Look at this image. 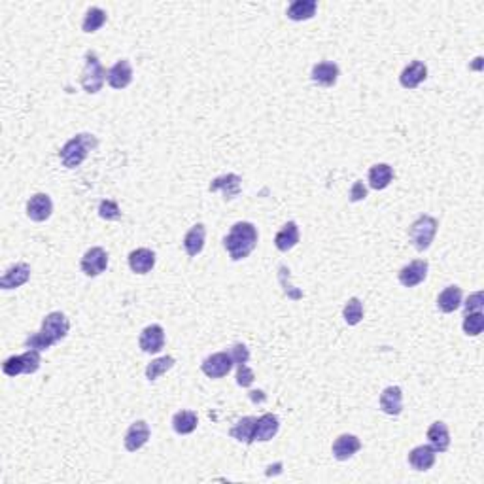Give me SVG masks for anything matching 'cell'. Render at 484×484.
I'll return each mask as SVG.
<instances>
[{
    "instance_id": "1",
    "label": "cell",
    "mask_w": 484,
    "mask_h": 484,
    "mask_svg": "<svg viewBox=\"0 0 484 484\" xmlns=\"http://www.w3.org/2000/svg\"><path fill=\"white\" fill-rule=\"evenodd\" d=\"M257 229L254 223L250 222H237L231 227L229 235L223 238V248L227 250V254L233 262L246 260L257 246Z\"/></svg>"
},
{
    "instance_id": "2",
    "label": "cell",
    "mask_w": 484,
    "mask_h": 484,
    "mask_svg": "<svg viewBox=\"0 0 484 484\" xmlns=\"http://www.w3.org/2000/svg\"><path fill=\"white\" fill-rule=\"evenodd\" d=\"M99 146V140L91 132H80L61 148L59 152V159L67 167V169H76L82 163L87 159L89 152H93L95 148Z\"/></svg>"
},
{
    "instance_id": "3",
    "label": "cell",
    "mask_w": 484,
    "mask_h": 484,
    "mask_svg": "<svg viewBox=\"0 0 484 484\" xmlns=\"http://www.w3.org/2000/svg\"><path fill=\"white\" fill-rule=\"evenodd\" d=\"M106 78L108 72L102 67V62L97 57V54L95 51H87L85 54V65L84 70H82V78H80V84L84 87V91L89 93V95L99 93L104 82H106Z\"/></svg>"
},
{
    "instance_id": "4",
    "label": "cell",
    "mask_w": 484,
    "mask_h": 484,
    "mask_svg": "<svg viewBox=\"0 0 484 484\" xmlns=\"http://www.w3.org/2000/svg\"><path fill=\"white\" fill-rule=\"evenodd\" d=\"M437 227L439 222L430 214H422L418 220H416L411 229H408V238L413 242V246L418 250V252H424L431 246L433 238L437 235Z\"/></svg>"
},
{
    "instance_id": "5",
    "label": "cell",
    "mask_w": 484,
    "mask_h": 484,
    "mask_svg": "<svg viewBox=\"0 0 484 484\" xmlns=\"http://www.w3.org/2000/svg\"><path fill=\"white\" fill-rule=\"evenodd\" d=\"M40 363H42V358H40L38 350H32V348H27V352L19 354V356H12L8 360L2 363V371L4 375L8 377H17V375H32L40 369Z\"/></svg>"
},
{
    "instance_id": "6",
    "label": "cell",
    "mask_w": 484,
    "mask_h": 484,
    "mask_svg": "<svg viewBox=\"0 0 484 484\" xmlns=\"http://www.w3.org/2000/svg\"><path fill=\"white\" fill-rule=\"evenodd\" d=\"M233 365H235V361L231 358V352H216L203 360L200 369L208 378H222L229 375Z\"/></svg>"
},
{
    "instance_id": "7",
    "label": "cell",
    "mask_w": 484,
    "mask_h": 484,
    "mask_svg": "<svg viewBox=\"0 0 484 484\" xmlns=\"http://www.w3.org/2000/svg\"><path fill=\"white\" fill-rule=\"evenodd\" d=\"M40 331L55 345V343H59V341H62V338L69 335V318L62 314V312H49V314L42 320V330Z\"/></svg>"
},
{
    "instance_id": "8",
    "label": "cell",
    "mask_w": 484,
    "mask_h": 484,
    "mask_svg": "<svg viewBox=\"0 0 484 484\" xmlns=\"http://www.w3.org/2000/svg\"><path fill=\"white\" fill-rule=\"evenodd\" d=\"M108 267V254L104 248H89L80 262V269L85 277H99Z\"/></svg>"
},
{
    "instance_id": "9",
    "label": "cell",
    "mask_w": 484,
    "mask_h": 484,
    "mask_svg": "<svg viewBox=\"0 0 484 484\" xmlns=\"http://www.w3.org/2000/svg\"><path fill=\"white\" fill-rule=\"evenodd\" d=\"M139 345L142 348V352L146 354H157L161 352L165 346V330L159 323H152L142 330L139 338Z\"/></svg>"
},
{
    "instance_id": "10",
    "label": "cell",
    "mask_w": 484,
    "mask_h": 484,
    "mask_svg": "<svg viewBox=\"0 0 484 484\" xmlns=\"http://www.w3.org/2000/svg\"><path fill=\"white\" fill-rule=\"evenodd\" d=\"M54 212V203L47 193H34L27 203V216L32 222H46Z\"/></svg>"
},
{
    "instance_id": "11",
    "label": "cell",
    "mask_w": 484,
    "mask_h": 484,
    "mask_svg": "<svg viewBox=\"0 0 484 484\" xmlns=\"http://www.w3.org/2000/svg\"><path fill=\"white\" fill-rule=\"evenodd\" d=\"M428 269H430V265H428L426 260H415V262L405 265V267L400 270L397 277H400V282L405 286V288H415V286L422 284L424 280H426Z\"/></svg>"
},
{
    "instance_id": "12",
    "label": "cell",
    "mask_w": 484,
    "mask_h": 484,
    "mask_svg": "<svg viewBox=\"0 0 484 484\" xmlns=\"http://www.w3.org/2000/svg\"><path fill=\"white\" fill-rule=\"evenodd\" d=\"M31 278V267L27 263H16L12 265L2 278H0V288L2 290H16V288H21L23 284L29 282Z\"/></svg>"
},
{
    "instance_id": "13",
    "label": "cell",
    "mask_w": 484,
    "mask_h": 484,
    "mask_svg": "<svg viewBox=\"0 0 484 484\" xmlns=\"http://www.w3.org/2000/svg\"><path fill=\"white\" fill-rule=\"evenodd\" d=\"M150 433H152V431H150L148 422H144V420H137L135 424H131V428H129L127 433H125V439H124L125 448H127L129 452H137V450H140V448L148 443Z\"/></svg>"
},
{
    "instance_id": "14",
    "label": "cell",
    "mask_w": 484,
    "mask_h": 484,
    "mask_svg": "<svg viewBox=\"0 0 484 484\" xmlns=\"http://www.w3.org/2000/svg\"><path fill=\"white\" fill-rule=\"evenodd\" d=\"M333 458L338 461L350 460L354 454H358L361 450V441L352 433H345V435H338L333 443Z\"/></svg>"
},
{
    "instance_id": "15",
    "label": "cell",
    "mask_w": 484,
    "mask_h": 484,
    "mask_svg": "<svg viewBox=\"0 0 484 484\" xmlns=\"http://www.w3.org/2000/svg\"><path fill=\"white\" fill-rule=\"evenodd\" d=\"M108 85L112 89H125L132 82V67L127 59H119L112 69L108 70Z\"/></svg>"
},
{
    "instance_id": "16",
    "label": "cell",
    "mask_w": 484,
    "mask_h": 484,
    "mask_svg": "<svg viewBox=\"0 0 484 484\" xmlns=\"http://www.w3.org/2000/svg\"><path fill=\"white\" fill-rule=\"evenodd\" d=\"M240 176L238 174H223V176H218L212 180V184L208 185L210 192H222L223 199L225 200H233L240 193Z\"/></svg>"
},
{
    "instance_id": "17",
    "label": "cell",
    "mask_w": 484,
    "mask_h": 484,
    "mask_svg": "<svg viewBox=\"0 0 484 484\" xmlns=\"http://www.w3.org/2000/svg\"><path fill=\"white\" fill-rule=\"evenodd\" d=\"M435 458H437V452L433 450V446L431 445L415 446V448L408 452V463H411V468L416 469V471H428V469L433 468Z\"/></svg>"
},
{
    "instance_id": "18",
    "label": "cell",
    "mask_w": 484,
    "mask_h": 484,
    "mask_svg": "<svg viewBox=\"0 0 484 484\" xmlns=\"http://www.w3.org/2000/svg\"><path fill=\"white\" fill-rule=\"evenodd\" d=\"M129 267L137 275H148L155 267V252L150 248H137L129 254Z\"/></svg>"
},
{
    "instance_id": "19",
    "label": "cell",
    "mask_w": 484,
    "mask_h": 484,
    "mask_svg": "<svg viewBox=\"0 0 484 484\" xmlns=\"http://www.w3.org/2000/svg\"><path fill=\"white\" fill-rule=\"evenodd\" d=\"M380 411L390 416L401 415L403 411V392L400 386H388L384 392L380 393Z\"/></svg>"
},
{
    "instance_id": "20",
    "label": "cell",
    "mask_w": 484,
    "mask_h": 484,
    "mask_svg": "<svg viewBox=\"0 0 484 484\" xmlns=\"http://www.w3.org/2000/svg\"><path fill=\"white\" fill-rule=\"evenodd\" d=\"M426 78H428V67L422 61H413L401 72L400 84L405 89H416L422 82H426Z\"/></svg>"
},
{
    "instance_id": "21",
    "label": "cell",
    "mask_w": 484,
    "mask_h": 484,
    "mask_svg": "<svg viewBox=\"0 0 484 484\" xmlns=\"http://www.w3.org/2000/svg\"><path fill=\"white\" fill-rule=\"evenodd\" d=\"M310 78L314 84L322 85V87H333L338 80V67L331 61L318 62L312 67Z\"/></svg>"
},
{
    "instance_id": "22",
    "label": "cell",
    "mask_w": 484,
    "mask_h": 484,
    "mask_svg": "<svg viewBox=\"0 0 484 484\" xmlns=\"http://www.w3.org/2000/svg\"><path fill=\"white\" fill-rule=\"evenodd\" d=\"M205 240H207V229H205V225H203V223L193 225L184 237L185 254L189 255V257L199 255L200 252H203V248H205Z\"/></svg>"
},
{
    "instance_id": "23",
    "label": "cell",
    "mask_w": 484,
    "mask_h": 484,
    "mask_svg": "<svg viewBox=\"0 0 484 484\" xmlns=\"http://www.w3.org/2000/svg\"><path fill=\"white\" fill-rule=\"evenodd\" d=\"M278 430H280V420H278V416L267 413V415H262L255 420L254 439L255 441L265 443V441H270V439L275 437L278 433Z\"/></svg>"
},
{
    "instance_id": "24",
    "label": "cell",
    "mask_w": 484,
    "mask_h": 484,
    "mask_svg": "<svg viewBox=\"0 0 484 484\" xmlns=\"http://www.w3.org/2000/svg\"><path fill=\"white\" fill-rule=\"evenodd\" d=\"M461 297H463V293H461L460 286H446L445 290L439 293L437 308L445 314H450L461 307Z\"/></svg>"
},
{
    "instance_id": "25",
    "label": "cell",
    "mask_w": 484,
    "mask_h": 484,
    "mask_svg": "<svg viewBox=\"0 0 484 484\" xmlns=\"http://www.w3.org/2000/svg\"><path fill=\"white\" fill-rule=\"evenodd\" d=\"M428 441L435 452H446L450 446V431L445 422H433L428 430Z\"/></svg>"
},
{
    "instance_id": "26",
    "label": "cell",
    "mask_w": 484,
    "mask_h": 484,
    "mask_svg": "<svg viewBox=\"0 0 484 484\" xmlns=\"http://www.w3.org/2000/svg\"><path fill=\"white\" fill-rule=\"evenodd\" d=\"M299 238L301 235H299V227H297V223L288 222L284 227L277 233V237H275V246H277L280 252H290L292 248L297 246Z\"/></svg>"
},
{
    "instance_id": "27",
    "label": "cell",
    "mask_w": 484,
    "mask_h": 484,
    "mask_svg": "<svg viewBox=\"0 0 484 484\" xmlns=\"http://www.w3.org/2000/svg\"><path fill=\"white\" fill-rule=\"evenodd\" d=\"M316 10H318L316 0H295L288 6L286 16L290 17L292 21H307V19H312L316 16Z\"/></svg>"
},
{
    "instance_id": "28",
    "label": "cell",
    "mask_w": 484,
    "mask_h": 484,
    "mask_svg": "<svg viewBox=\"0 0 484 484\" xmlns=\"http://www.w3.org/2000/svg\"><path fill=\"white\" fill-rule=\"evenodd\" d=\"M255 420H257V418H254V416H244V418H240L229 430V435L233 439H237L238 443L252 445L255 441Z\"/></svg>"
},
{
    "instance_id": "29",
    "label": "cell",
    "mask_w": 484,
    "mask_h": 484,
    "mask_svg": "<svg viewBox=\"0 0 484 484\" xmlns=\"http://www.w3.org/2000/svg\"><path fill=\"white\" fill-rule=\"evenodd\" d=\"M393 180V169L386 163H378L373 165L369 169V185L377 192H382L388 185L392 184Z\"/></svg>"
},
{
    "instance_id": "30",
    "label": "cell",
    "mask_w": 484,
    "mask_h": 484,
    "mask_svg": "<svg viewBox=\"0 0 484 484\" xmlns=\"http://www.w3.org/2000/svg\"><path fill=\"white\" fill-rule=\"evenodd\" d=\"M197 424H199V418H197V413H193V411H180L172 416V428L178 435L193 433L197 430Z\"/></svg>"
},
{
    "instance_id": "31",
    "label": "cell",
    "mask_w": 484,
    "mask_h": 484,
    "mask_svg": "<svg viewBox=\"0 0 484 484\" xmlns=\"http://www.w3.org/2000/svg\"><path fill=\"white\" fill-rule=\"evenodd\" d=\"M104 23H106V12L99 8V6H93V8L85 12L84 21H82V31L91 34V32L99 31Z\"/></svg>"
},
{
    "instance_id": "32",
    "label": "cell",
    "mask_w": 484,
    "mask_h": 484,
    "mask_svg": "<svg viewBox=\"0 0 484 484\" xmlns=\"http://www.w3.org/2000/svg\"><path fill=\"white\" fill-rule=\"evenodd\" d=\"M174 363H176V360H174L172 356L157 358V360L152 361V363L146 367V378L150 380V382H154V380H157L159 377H163L167 371L172 369V367H174Z\"/></svg>"
},
{
    "instance_id": "33",
    "label": "cell",
    "mask_w": 484,
    "mask_h": 484,
    "mask_svg": "<svg viewBox=\"0 0 484 484\" xmlns=\"http://www.w3.org/2000/svg\"><path fill=\"white\" fill-rule=\"evenodd\" d=\"M461 327H463V333H465L468 337H476V335H481L484 330L483 310L468 312V314L463 316V323H461Z\"/></svg>"
},
{
    "instance_id": "34",
    "label": "cell",
    "mask_w": 484,
    "mask_h": 484,
    "mask_svg": "<svg viewBox=\"0 0 484 484\" xmlns=\"http://www.w3.org/2000/svg\"><path fill=\"white\" fill-rule=\"evenodd\" d=\"M343 316H345V322L348 325H358L363 320V303L358 297L348 299L345 310H343Z\"/></svg>"
},
{
    "instance_id": "35",
    "label": "cell",
    "mask_w": 484,
    "mask_h": 484,
    "mask_svg": "<svg viewBox=\"0 0 484 484\" xmlns=\"http://www.w3.org/2000/svg\"><path fill=\"white\" fill-rule=\"evenodd\" d=\"M99 216L102 218V220H106V222H115V220H122V210H119V207H117V203H115V200L104 199V200H100Z\"/></svg>"
},
{
    "instance_id": "36",
    "label": "cell",
    "mask_w": 484,
    "mask_h": 484,
    "mask_svg": "<svg viewBox=\"0 0 484 484\" xmlns=\"http://www.w3.org/2000/svg\"><path fill=\"white\" fill-rule=\"evenodd\" d=\"M25 346H27V348H32V350H38V352H44V350H47V348H51L54 343H51V341H49L42 331H38V333H32V335L27 337Z\"/></svg>"
},
{
    "instance_id": "37",
    "label": "cell",
    "mask_w": 484,
    "mask_h": 484,
    "mask_svg": "<svg viewBox=\"0 0 484 484\" xmlns=\"http://www.w3.org/2000/svg\"><path fill=\"white\" fill-rule=\"evenodd\" d=\"M254 380H255L254 371L250 369L246 363L237 365V384L238 386H242V388H250V386L254 384Z\"/></svg>"
},
{
    "instance_id": "38",
    "label": "cell",
    "mask_w": 484,
    "mask_h": 484,
    "mask_svg": "<svg viewBox=\"0 0 484 484\" xmlns=\"http://www.w3.org/2000/svg\"><path fill=\"white\" fill-rule=\"evenodd\" d=\"M231 358L235 361V365L248 363V360H250V350H248V346L242 345V343H237V345L231 346Z\"/></svg>"
},
{
    "instance_id": "39",
    "label": "cell",
    "mask_w": 484,
    "mask_h": 484,
    "mask_svg": "<svg viewBox=\"0 0 484 484\" xmlns=\"http://www.w3.org/2000/svg\"><path fill=\"white\" fill-rule=\"evenodd\" d=\"M483 307H484V293L483 292L471 293V295L468 297V301L463 303L465 314H468V312H476V310H483Z\"/></svg>"
},
{
    "instance_id": "40",
    "label": "cell",
    "mask_w": 484,
    "mask_h": 484,
    "mask_svg": "<svg viewBox=\"0 0 484 484\" xmlns=\"http://www.w3.org/2000/svg\"><path fill=\"white\" fill-rule=\"evenodd\" d=\"M365 197H367V187H365V184H363L361 180L354 182V185L350 187V197H348V199L352 200V203H358V200H363Z\"/></svg>"
}]
</instances>
